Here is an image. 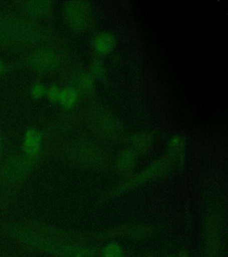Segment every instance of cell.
I'll return each instance as SVG.
<instances>
[{
  "label": "cell",
  "instance_id": "cell-9",
  "mask_svg": "<svg viewBox=\"0 0 228 257\" xmlns=\"http://www.w3.org/2000/svg\"><path fill=\"white\" fill-rule=\"evenodd\" d=\"M42 142L43 133L40 130L29 128L24 133V141L22 144V153L26 157L32 158L42 157Z\"/></svg>",
  "mask_w": 228,
  "mask_h": 257
},
{
  "label": "cell",
  "instance_id": "cell-24",
  "mask_svg": "<svg viewBox=\"0 0 228 257\" xmlns=\"http://www.w3.org/2000/svg\"><path fill=\"white\" fill-rule=\"evenodd\" d=\"M145 257H156V255H155V254H149V255Z\"/></svg>",
  "mask_w": 228,
  "mask_h": 257
},
{
  "label": "cell",
  "instance_id": "cell-4",
  "mask_svg": "<svg viewBox=\"0 0 228 257\" xmlns=\"http://www.w3.org/2000/svg\"><path fill=\"white\" fill-rule=\"evenodd\" d=\"M40 158L26 157L23 153L13 152L0 162V193L8 195L28 179L40 164Z\"/></svg>",
  "mask_w": 228,
  "mask_h": 257
},
{
  "label": "cell",
  "instance_id": "cell-7",
  "mask_svg": "<svg viewBox=\"0 0 228 257\" xmlns=\"http://www.w3.org/2000/svg\"><path fill=\"white\" fill-rule=\"evenodd\" d=\"M61 63L62 57L56 49L41 47L28 54L20 64L37 73H48L59 68Z\"/></svg>",
  "mask_w": 228,
  "mask_h": 257
},
{
  "label": "cell",
  "instance_id": "cell-20",
  "mask_svg": "<svg viewBox=\"0 0 228 257\" xmlns=\"http://www.w3.org/2000/svg\"><path fill=\"white\" fill-rule=\"evenodd\" d=\"M61 88L57 85H51L50 87L47 88L46 96L48 99L52 102H58L59 95H60Z\"/></svg>",
  "mask_w": 228,
  "mask_h": 257
},
{
  "label": "cell",
  "instance_id": "cell-3",
  "mask_svg": "<svg viewBox=\"0 0 228 257\" xmlns=\"http://www.w3.org/2000/svg\"><path fill=\"white\" fill-rule=\"evenodd\" d=\"M47 29L25 16L0 11V47L24 49L48 40Z\"/></svg>",
  "mask_w": 228,
  "mask_h": 257
},
{
  "label": "cell",
  "instance_id": "cell-8",
  "mask_svg": "<svg viewBox=\"0 0 228 257\" xmlns=\"http://www.w3.org/2000/svg\"><path fill=\"white\" fill-rule=\"evenodd\" d=\"M64 16L72 28L86 30L92 23V8L85 1H70L64 7Z\"/></svg>",
  "mask_w": 228,
  "mask_h": 257
},
{
  "label": "cell",
  "instance_id": "cell-6",
  "mask_svg": "<svg viewBox=\"0 0 228 257\" xmlns=\"http://www.w3.org/2000/svg\"><path fill=\"white\" fill-rule=\"evenodd\" d=\"M66 156L73 164L85 168H99L105 162L102 149L88 141H79L71 145L67 149Z\"/></svg>",
  "mask_w": 228,
  "mask_h": 257
},
{
  "label": "cell",
  "instance_id": "cell-15",
  "mask_svg": "<svg viewBox=\"0 0 228 257\" xmlns=\"http://www.w3.org/2000/svg\"><path fill=\"white\" fill-rule=\"evenodd\" d=\"M100 257H126L123 245L115 240L109 241L99 251Z\"/></svg>",
  "mask_w": 228,
  "mask_h": 257
},
{
  "label": "cell",
  "instance_id": "cell-10",
  "mask_svg": "<svg viewBox=\"0 0 228 257\" xmlns=\"http://www.w3.org/2000/svg\"><path fill=\"white\" fill-rule=\"evenodd\" d=\"M19 5L25 16L34 21L49 16L54 8L52 1L48 0H27Z\"/></svg>",
  "mask_w": 228,
  "mask_h": 257
},
{
  "label": "cell",
  "instance_id": "cell-21",
  "mask_svg": "<svg viewBox=\"0 0 228 257\" xmlns=\"http://www.w3.org/2000/svg\"><path fill=\"white\" fill-rule=\"evenodd\" d=\"M16 65L14 64H8L0 57V77L4 75L5 73L10 72L13 68H15Z\"/></svg>",
  "mask_w": 228,
  "mask_h": 257
},
{
  "label": "cell",
  "instance_id": "cell-17",
  "mask_svg": "<svg viewBox=\"0 0 228 257\" xmlns=\"http://www.w3.org/2000/svg\"><path fill=\"white\" fill-rule=\"evenodd\" d=\"M152 137L150 134L142 133L134 138L133 140V150L137 153H143L147 151L152 144Z\"/></svg>",
  "mask_w": 228,
  "mask_h": 257
},
{
  "label": "cell",
  "instance_id": "cell-2",
  "mask_svg": "<svg viewBox=\"0 0 228 257\" xmlns=\"http://www.w3.org/2000/svg\"><path fill=\"white\" fill-rule=\"evenodd\" d=\"M25 222L31 225L38 231L49 237H56L63 240L74 242V243L83 244V245H88V242L89 241L104 240V239L113 240L114 238H121V237L126 239H132V240H144L158 233V228L156 226L145 224V223H129V224L121 225L113 229H105L101 231L81 232V231L59 229L40 221H28Z\"/></svg>",
  "mask_w": 228,
  "mask_h": 257
},
{
  "label": "cell",
  "instance_id": "cell-19",
  "mask_svg": "<svg viewBox=\"0 0 228 257\" xmlns=\"http://www.w3.org/2000/svg\"><path fill=\"white\" fill-rule=\"evenodd\" d=\"M91 72H92V75L95 77L104 76V72H105V69H104V64L102 60H95L91 66Z\"/></svg>",
  "mask_w": 228,
  "mask_h": 257
},
{
  "label": "cell",
  "instance_id": "cell-12",
  "mask_svg": "<svg viewBox=\"0 0 228 257\" xmlns=\"http://www.w3.org/2000/svg\"><path fill=\"white\" fill-rule=\"evenodd\" d=\"M116 45V37L110 32H103L96 34L93 40V47L100 55H106L112 51Z\"/></svg>",
  "mask_w": 228,
  "mask_h": 257
},
{
  "label": "cell",
  "instance_id": "cell-14",
  "mask_svg": "<svg viewBox=\"0 0 228 257\" xmlns=\"http://www.w3.org/2000/svg\"><path fill=\"white\" fill-rule=\"evenodd\" d=\"M79 99V91L74 87H66L61 89L58 102L64 108H72Z\"/></svg>",
  "mask_w": 228,
  "mask_h": 257
},
{
  "label": "cell",
  "instance_id": "cell-13",
  "mask_svg": "<svg viewBox=\"0 0 228 257\" xmlns=\"http://www.w3.org/2000/svg\"><path fill=\"white\" fill-rule=\"evenodd\" d=\"M137 154L133 149H126L120 153L116 160L118 172L122 174L129 173L136 166Z\"/></svg>",
  "mask_w": 228,
  "mask_h": 257
},
{
  "label": "cell",
  "instance_id": "cell-22",
  "mask_svg": "<svg viewBox=\"0 0 228 257\" xmlns=\"http://www.w3.org/2000/svg\"><path fill=\"white\" fill-rule=\"evenodd\" d=\"M5 149H6V140H5L3 133H2L1 130H0V162L3 159Z\"/></svg>",
  "mask_w": 228,
  "mask_h": 257
},
{
  "label": "cell",
  "instance_id": "cell-11",
  "mask_svg": "<svg viewBox=\"0 0 228 257\" xmlns=\"http://www.w3.org/2000/svg\"><path fill=\"white\" fill-rule=\"evenodd\" d=\"M92 123L96 130L105 136H116L120 132L119 121L106 111H98L95 113L93 115Z\"/></svg>",
  "mask_w": 228,
  "mask_h": 257
},
{
  "label": "cell",
  "instance_id": "cell-16",
  "mask_svg": "<svg viewBox=\"0 0 228 257\" xmlns=\"http://www.w3.org/2000/svg\"><path fill=\"white\" fill-rule=\"evenodd\" d=\"M76 79V87L74 88H76L78 91H81L87 95L91 94L94 91L95 82H94L92 75L81 72L78 75Z\"/></svg>",
  "mask_w": 228,
  "mask_h": 257
},
{
  "label": "cell",
  "instance_id": "cell-23",
  "mask_svg": "<svg viewBox=\"0 0 228 257\" xmlns=\"http://www.w3.org/2000/svg\"><path fill=\"white\" fill-rule=\"evenodd\" d=\"M177 257H190L188 252L186 250H181L180 252L177 254Z\"/></svg>",
  "mask_w": 228,
  "mask_h": 257
},
{
  "label": "cell",
  "instance_id": "cell-18",
  "mask_svg": "<svg viewBox=\"0 0 228 257\" xmlns=\"http://www.w3.org/2000/svg\"><path fill=\"white\" fill-rule=\"evenodd\" d=\"M46 92H47V87L40 81L35 82L30 89V95L32 96V98L35 100L40 99L41 97L46 96Z\"/></svg>",
  "mask_w": 228,
  "mask_h": 257
},
{
  "label": "cell",
  "instance_id": "cell-5",
  "mask_svg": "<svg viewBox=\"0 0 228 257\" xmlns=\"http://www.w3.org/2000/svg\"><path fill=\"white\" fill-rule=\"evenodd\" d=\"M173 161L174 160L171 157H168L153 162L140 173L117 186L116 188H114L111 192L108 193V197H116L126 191L136 189L137 187L145 184L154 179L164 176L172 168Z\"/></svg>",
  "mask_w": 228,
  "mask_h": 257
},
{
  "label": "cell",
  "instance_id": "cell-1",
  "mask_svg": "<svg viewBox=\"0 0 228 257\" xmlns=\"http://www.w3.org/2000/svg\"><path fill=\"white\" fill-rule=\"evenodd\" d=\"M3 233L30 251L47 253L53 257H97L100 247L49 237L34 229L27 222L3 225Z\"/></svg>",
  "mask_w": 228,
  "mask_h": 257
}]
</instances>
